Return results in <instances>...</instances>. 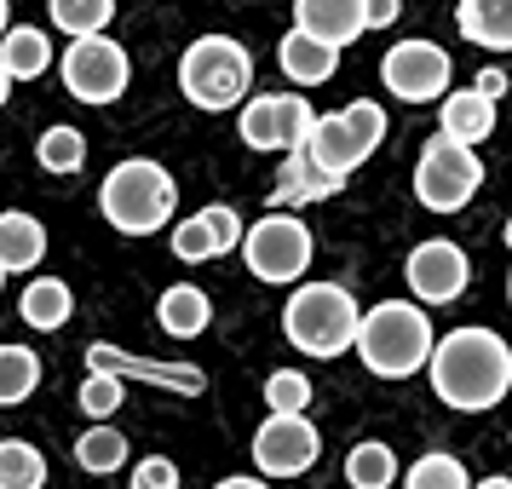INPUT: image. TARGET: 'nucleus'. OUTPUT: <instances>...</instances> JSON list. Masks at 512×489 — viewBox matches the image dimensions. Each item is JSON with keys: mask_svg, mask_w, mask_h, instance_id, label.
Wrapping results in <instances>:
<instances>
[{"mask_svg": "<svg viewBox=\"0 0 512 489\" xmlns=\"http://www.w3.org/2000/svg\"><path fill=\"white\" fill-rule=\"evenodd\" d=\"M432 392L461 409V415H484L512 392V351L501 334L489 328H455L432 346Z\"/></svg>", "mask_w": 512, "mask_h": 489, "instance_id": "1", "label": "nucleus"}, {"mask_svg": "<svg viewBox=\"0 0 512 489\" xmlns=\"http://www.w3.org/2000/svg\"><path fill=\"white\" fill-rule=\"evenodd\" d=\"M432 317L409 300H386L374 305L369 317L357 323V357L363 369L380 374V380H409L415 369L432 363Z\"/></svg>", "mask_w": 512, "mask_h": 489, "instance_id": "2", "label": "nucleus"}, {"mask_svg": "<svg viewBox=\"0 0 512 489\" xmlns=\"http://www.w3.org/2000/svg\"><path fill=\"white\" fill-rule=\"evenodd\" d=\"M98 208L121 236H150L173 219V179H167L162 162L133 156V162L110 167V179L98 190Z\"/></svg>", "mask_w": 512, "mask_h": 489, "instance_id": "3", "label": "nucleus"}, {"mask_svg": "<svg viewBox=\"0 0 512 489\" xmlns=\"http://www.w3.org/2000/svg\"><path fill=\"white\" fill-rule=\"evenodd\" d=\"M179 87L196 110H236L254 87V58L231 35H202L179 58Z\"/></svg>", "mask_w": 512, "mask_h": 489, "instance_id": "4", "label": "nucleus"}, {"mask_svg": "<svg viewBox=\"0 0 512 489\" xmlns=\"http://www.w3.org/2000/svg\"><path fill=\"white\" fill-rule=\"evenodd\" d=\"M357 300H351L340 282H305L300 294L288 300L282 311V328H288V340L294 351L305 357H340V351L357 346Z\"/></svg>", "mask_w": 512, "mask_h": 489, "instance_id": "5", "label": "nucleus"}, {"mask_svg": "<svg viewBox=\"0 0 512 489\" xmlns=\"http://www.w3.org/2000/svg\"><path fill=\"white\" fill-rule=\"evenodd\" d=\"M380 139H386V110L374 98H357V104L334 110V116H317L305 150H311V162L323 167V173H340L346 179L351 167H363L380 150Z\"/></svg>", "mask_w": 512, "mask_h": 489, "instance_id": "6", "label": "nucleus"}, {"mask_svg": "<svg viewBox=\"0 0 512 489\" xmlns=\"http://www.w3.org/2000/svg\"><path fill=\"white\" fill-rule=\"evenodd\" d=\"M478 185H484V162L472 156V144L449 139V133H432L426 139V150H420L415 162V196L420 208L432 213H461L472 196H478Z\"/></svg>", "mask_w": 512, "mask_h": 489, "instance_id": "7", "label": "nucleus"}, {"mask_svg": "<svg viewBox=\"0 0 512 489\" xmlns=\"http://www.w3.org/2000/svg\"><path fill=\"white\" fill-rule=\"evenodd\" d=\"M127 75H133V64H127L121 41H104V29L75 35L70 52H64V87L81 104H116L127 93Z\"/></svg>", "mask_w": 512, "mask_h": 489, "instance_id": "8", "label": "nucleus"}, {"mask_svg": "<svg viewBox=\"0 0 512 489\" xmlns=\"http://www.w3.org/2000/svg\"><path fill=\"white\" fill-rule=\"evenodd\" d=\"M242 259H248V271L259 282H294L311 265V231L294 213H265L242 236Z\"/></svg>", "mask_w": 512, "mask_h": 489, "instance_id": "9", "label": "nucleus"}, {"mask_svg": "<svg viewBox=\"0 0 512 489\" xmlns=\"http://www.w3.org/2000/svg\"><path fill=\"white\" fill-rule=\"evenodd\" d=\"M311 127H317V116H311V104H305L300 93H265V98H248L242 104V144L248 150H305V139H311Z\"/></svg>", "mask_w": 512, "mask_h": 489, "instance_id": "10", "label": "nucleus"}, {"mask_svg": "<svg viewBox=\"0 0 512 489\" xmlns=\"http://www.w3.org/2000/svg\"><path fill=\"white\" fill-rule=\"evenodd\" d=\"M380 81L386 93L403 98V104H432L449 87V52L438 41H397L386 58H380Z\"/></svg>", "mask_w": 512, "mask_h": 489, "instance_id": "11", "label": "nucleus"}, {"mask_svg": "<svg viewBox=\"0 0 512 489\" xmlns=\"http://www.w3.org/2000/svg\"><path fill=\"white\" fill-rule=\"evenodd\" d=\"M317 449H323V438H317V426L305 415H271L254 432V466L265 478H300V472H311Z\"/></svg>", "mask_w": 512, "mask_h": 489, "instance_id": "12", "label": "nucleus"}, {"mask_svg": "<svg viewBox=\"0 0 512 489\" xmlns=\"http://www.w3.org/2000/svg\"><path fill=\"white\" fill-rule=\"evenodd\" d=\"M403 277H409V288H415L420 305H449V300H461V294H466L472 265H466V254L455 248V242L432 236V242H420L415 254H409Z\"/></svg>", "mask_w": 512, "mask_h": 489, "instance_id": "13", "label": "nucleus"}, {"mask_svg": "<svg viewBox=\"0 0 512 489\" xmlns=\"http://www.w3.org/2000/svg\"><path fill=\"white\" fill-rule=\"evenodd\" d=\"M87 363L93 369H110L121 380H150V386H167V392H185V397H202L208 392V374L190 369V363H156V357H133V351L121 346H87Z\"/></svg>", "mask_w": 512, "mask_h": 489, "instance_id": "14", "label": "nucleus"}, {"mask_svg": "<svg viewBox=\"0 0 512 489\" xmlns=\"http://www.w3.org/2000/svg\"><path fill=\"white\" fill-rule=\"evenodd\" d=\"M242 219H236L225 202H213V208L190 213V219H179V231H173V254L185 259V265H202V259H219L231 254V248H242Z\"/></svg>", "mask_w": 512, "mask_h": 489, "instance_id": "15", "label": "nucleus"}, {"mask_svg": "<svg viewBox=\"0 0 512 489\" xmlns=\"http://www.w3.org/2000/svg\"><path fill=\"white\" fill-rule=\"evenodd\" d=\"M294 29L334 41V47H351L369 24H363V0H294Z\"/></svg>", "mask_w": 512, "mask_h": 489, "instance_id": "16", "label": "nucleus"}, {"mask_svg": "<svg viewBox=\"0 0 512 489\" xmlns=\"http://www.w3.org/2000/svg\"><path fill=\"white\" fill-rule=\"evenodd\" d=\"M277 64H282V75H288L294 87H323L328 75L340 70V47H334V41H317V35H305V29H294V35H282Z\"/></svg>", "mask_w": 512, "mask_h": 489, "instance_id": "17", "label": "nucleus"}, {"mask_svg": "<svg viewBox=\"0 0 512 489\" xmlns=\"http://www.w3.org/2000/svg\"><path fill=\"white\" fill-rule=\"evenodd\" d=\"M334 190H340V173H323L311 162V150H288V167L271 185V202L277 208H300V202H328Z\"/></svg>", "mask_w": 512, "mask_h": 489, "instance_id": "18", "label": "nucleus"}, {"mask_svg": "<svg viewBox=\"0 0 512 489\" xmlns=\"http://www.w3.org/2000/svg\"><path fill=\"white\" fill-rule=\"evenodd\" d=\"M438 127L449 133V139H461V144H484L489 133H495V98H484L478 87L449 93L443 110H438Z\"/></svg>", "mask_w": 512, "mask_h": 489, "instance_id": "19", "label": "nucleus"}, {"mask_svg": "<svg viewBox=\"0 0 512 489\" xmlns=\"http://www.w3.org/2000/svg\"><path fill=\"white\" fill-rule=\"evenodd\" d=\"M455 24L472 47L489 52H512V0H461Z\"/></svg>", "mask_w": 512, "mask_h": 489, "instance_id": "20", "label": "nucleus"}, {"mask_svg": "<svg viewBox=\"0 0 512 489\" xmlns=\"http://www.w3.org/2000/svg\"><path fill=\"white\" fill-rule=\"evenodd\" d=\"M47 254V231L29 213H0V265L6 271H35Z\"/></svg>", "mask_w": 512, "mask_h": 489, "instance_id": "21", "label": "nucleus"}, {"mask_svg": "<svg viewBox=\"0 0 512 489\" xmlns=\"http://www.w3.org/2000/svg\"><path fill=\"white\" fill-rule=\"evenodd\" d=\"M0 64L12 81H35V75L52 70V41L41 29H6L0 35Z\"/></svg>", "mask_w": 512, "mask_h": 489, "instance_id": "22", "label": "nucleus"}, {"mask_svg": "<svg viewBox=\"0 0 512 489\" xmlns=\"http://www.w3.org/2000/svg\"><path fill=\"white\" fill-rule=\"evenodd\" d=\"M156 317H162V328L173 334V340H196L202 328H208V317H213V305H208V294L202 288H167L162 294V305H156Z\"/></svg>", "mask_w": 512, "mask_h": 489, "instance_id": "23", "label": "nucleus"}, {"mask_svg": "<svg viewBox=\"0 0 512 489\" xmlns=\"http://www.w3.org/2000/svg\"><path fill=\"white\" fill-rule=\"evenodd\" d=\"M18 317H24L29 328H41V334L64 328V323H70V288H64V282H52V277L29 282L24 300H18Z\"/></svg>", "mask_w": 512, "mask_h": 489, "instance_id": "24", "label": "nucleus"}, {"mask_svg": "<svg viewBox=\"0 0 512 489\" xmlns=\"http://www.w3.org/2000/svg\"><path fill=\"white\" fill-rule=\"evenodd\" d=\"M35 386H41V357L29 346H0V409L24 403Z\"/></svg>", "mask_w": 512, "mask_h": 489, "instance_id": "25", "label": "nucleus"}, {"mask_svg": "<svg viewBox=\"0 0 512 489\" xmlns=\"http://www.w3.org/2000/svg\"><path fill=\"white\" fill-rule=\"evenodd\" d=\"M47 484V461L41 449L24 438H6L0 443V489H41Z\"/></svg>", "mask_w": 512, "mask_h": 489, "instance_id": "26", "label": "nucleus"}, {"mask_svg": "<svg viewBox=\"0 0 512 489\" xmlns=\"http://www.w3.org/2000/svg\"><path fill=\"white\" fill-rule=\"evenodd\" d=\"M397 478V455L386 443H357L346 455V484L351 489H392Z\"/></svg>", "mask_w": 512, "mask_h": 489, "instance_id": "27", "label": "nucleus"}, {"mask_svg": "<svg viewBox=\"0 0 512 489\" xmlns=\"http://www.w3.org/2000/svg\"><path fill=\"white\" fill-rule=\"evenodd\" d=\"M121 461H127V438H121L116 426H98V432H87V438L75 443V466L93 472V478L121 472Z\"/></svg>", "mask_w": 512, "mask_h": 489, "instance_id": "28", "label": "nucleus"}, {"mask_svg": "<svg viewBox=\"0 0 512 489\" xmlns=\"http://www.w3.org/2000/svg\"><path fill=\"white\" fill-rule=\"evenodd\" d=\"M116 18V0H52V29L64 35H98V29Z\"/></svg>", "mask_w": 512, "mask_h": 489, "instance_id": "29", "label": "nucleus"}, {"mask_svg": "<svg viewBox=\"0 0 512 489\" xmlns=\"http://www.w3.org/2000/svg\"><path fill=\"white\" fill-rule=\"evenodd\" d=\"M35 156L47 173H81L87 167V139L75 133V127H47L41 144H35Z\"/></svg>", "mask_w": 512, "mask_h": 489, "instance_id": "30", "label": "nucleus"}, {"mask_svg": "<svg viewBox=\"0 0 512 489\" xmlns=\"http://www.w3.org/2000/svg\"><path fill=\"white\" fill-rule=\"evenodd\" d=\"M403 489H472V484H466V466L455 455H420L409 466V484Z\"/></svg>", "mask_w": 512, "mask_h": 489, "instance_id": "31", "label": "nucleus"}, {"mask_svg": "<svg viewBox=\"0 0 512 489\" xmlns=\"http://www.w3.org/2000/svg\"><path fill=\"white\" fill-rule=\"evenodd\" d=\"M305 403H311V380L300 369H282L265 380V409L271 415H305Z\"/></svg>", "mask_w": 512, "mask_h": 489, "instance_id": "32", "label": "nucleus"}, {"mask_svg": "<svg viewBox=\"0 0 512 489\" xmlns=\"http://www.w3.org/2000/svg\"><path fill=\"white\" fill-rule=\"evenodd\" d=\"M81 409L87 415H116L121 409V374H110V369H93L87 380H81Z\"/></svg>", "mask_w": 512, "mask_h": 489, "instance_id": "33", "label": "nucleus"}, {"mask_svg": "<svg viewBox=\"0 0 512 489\" xmlns=\"http://www.w3.org/2000/svg\"><path fill=\"white\" fill-rule=\"evenodd\" d=\"M133 489H179V466L167 455H150V461L133 466Z\"/></svg>", "mask_w": 512, "mask_h": 489, "instance_id": "34", "label": "nucleus"}, {"mask_svg": "<svg viewBox=\"0 0 512 489\" xmlns=\"http://www.w3.org/2000/svg\"><path fill=\"white\" fill-rule=\"evenodd\" d=\"M363 24L369 29H392L397 24V0H363Z\"/></svg>", "mask_w": 512, "mask_h": 489, "instance_id": "35", "label": "nucleus"}, {"mask_svg": "<svg viewBox=\"0 0 512 489\" xmlns=\"http://www.w3.org/2000/svg\"><path fill=\"white\" fill-rule=\"evenodd\" d=\"M478 93H484V98H501V93H507V75H501V70H484V75H478Z\"/></svg>", "mask_w": 512, "mask_h": 489, "instance_id": "36", "label": "nucleus"}, {"mask_svg": "<svg viewBox=\"0 0 512 489\" xmlns=\"http://www.w3.org/2000/svg\"><path fill=\"white\" fill-rule=\"evenodd\" d=\"M213 489H271V484H259V478H225V484H213Z\"/></svg>", "mask_w": 512, "mask_h": 489, "instance_id": "37", "label": "nucleus"}, {"mask_svg": "<svg viewBox=\"0 0 512 489\" xmlns=\"http://www.w3.org/2000/svg\"><path fill=\"white\" fill-rule=\"evenodd\" d=\"M6 93H12V75H6V64H0V104H6Z\"/></svg>", "mask_w": 512, "mask_h": 489, "instance_id": "38", "label": "nucleus"}, {"mask_svg": "<svg viewBox=\"0 0 512 489\" xmlns=\"http://www.w3.org/2000/svg\"><path fill=\"white\" fill-rule=\"evenodd\" d=\"M478 489H512V478H484Z\"/></svg>", "mask_w": 512, "mask_h": 489, "instance_id": "39", "label": "nucleus"}, {"mask_svg": "<svg viewBox=\"0 0 512 489\" xmlns=\"http://www.w3.org/2000/svg\"><path fill=\"white\" fill-rule=\"evenodd\" d=\"M0 35H6V0H0Z\"/></svg>", "mask_w": 512, "mask_h": 489, "instance_id": "40", "label": "nucleus"}, {"mask_svg": "<svg viewBox=\"0 0 512 489\" xmlns=\"http://www.w3.org/2000/svg\"><path fill=\"white\" fill-rule=\"evenodd\" d=\"M0 288H6V265H0Z\"/></svg>", "mask_w": 512, "mask_h": 489, "instance_id": "41", "label": "nucleus"}, {"mask_svg": "<svg viewBox=\"0 0 512 489\" xmlns=\"http://www.w3.org/2000/svg\"><path fill=\"white\" fill-rule=\"evenodd\" d=\"M507 242H512V219H507Z\"/></svg>", "mask_w": 512, "mask_h": 489, "instance_id": "42", "label": "nucleus"}, {"mask_svg": "<svg viewBox=\"0 0 512 489\" xmlns=\"http://www.w3.org/2000/svg\"><path fill=\"white\" fill-rule=\"evenodd\" d=\"M507 294H512V282H507Z\"/></svg>", "mask_w": 512, "mask_h": 489, "instance_id": "43", "label": "nucleus"}]
</instances>
